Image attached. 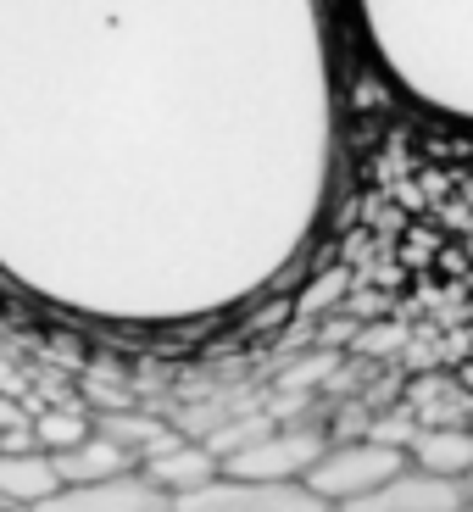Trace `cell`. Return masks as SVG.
I'll use <instances>...</instances> for the list:
<instances>
[{"label": "cell", "mask_w": 473, "mask_h": 512, "mask_svg": "<svg viewBox=\"0 0 473 512\" xmlns=\"http://www.w3.org/2000/svg\"><path fill=\"white\" fill-rule=\"evenodd\" d=\"M357 28L401 101L473 128V0H357Z\"/></svg>", "instance_id": "1"}, {"label": "cell", "mask_w": 473, "mask_h": 512, "mask_svg": "<svg viewBox=\"0 0 473 512\" xmlns=\"http://www.w3.org/2000/svg\"><path fill=\"white\" fill-rule=\"evenodd\" d=\"M407 468H412V457L401 446H390V440H346V446H329L312 462L307 485L340 512V507H351V501L384 490L390 479H401Z\"/></svg>", "instance_id": "2"}, {"label": "cell", "mask_w": 473, "mask_h": 512, "mask_svg": "<svg viewBox=\"0 0 473 512\" xmlns=\"http://www.w3.org/2000/svg\"><path fill=\"white\" fill-rule=\"evenodd\" d=\"M173 512H334L307 479H234L218 474L195 496L173 501Z\"/></svg>", "instance_id": "3"}, {"label": "cell", "mask_w": 473, "mask_h": 512, "mask_svg": "<svg viewBox=\"0 0 473 512\" xmlns=\"http://www.w3.org/2000/svg\"><path fill=\"white\" fill-rule=\"evenodd\" d=\"M34 512H173V496L145 468H134V474L101 479V485H62Z\"/></svg>", "instance_id": "4"}, {"label": "cell", "mask_w": 473, "mask_h": 512, "mask_svg": "<svg viewBox=\"0 0 473 512\" xmlns=\"http://www.w3.org/2000/svg\"><path fill=\"white\" fill-rule=\"evenodd\" d=\"M323 451L329 446L312 429H279V435L251 440L234 457H223V474H234V479H307Z\"/></svg>", "instance_id": "5"}, {"label": "cell", "mask_w": 473, "mask_h": 512, "mask_svg": "<svg viewBox=\"0 0 473 512\" xmlns=\"http://www.w3.org/2000/svg\"><path fill=\"white\" fill-rule=\"evenodd\" d=\"M340 512H473L462 479H440V474H423V468H407L401 479H390L384 490L351 501Z\"/></svg>", "instance_id": "6"}, {"label": "cell", "mask_w": 473, "mask_h": 512, "mask_svg": "<svg viewBox=\"0 0 473 512\" xmlns=\"http://www.w3.org/2000/svg\"><path fill=\"white\" fill-rule=\"evenodd\" d=\"M62 490L51 451H0V512H34Z\"/></svg>", "instance_id": "7"}, {"label": "cell", "mask_w": 473, "mask_h": 512, "mask_svg": "<svg viewBox=\"0 0 473 512\" xmlns=\"http://www.w3.org/2000/svg\"><path fill=\"white\" fill-rule=\"evenodd\" d=\"M140 468H145V474H151L173 501L195 496L201 485H212V479L223 474V462L212 457V451H206V446H184V440H167V446H156L151 457L140 462Z\"/></svg>", "instance_id": "8"}, {"label": "cell", "mask_w": 473, "mask_h": 512, "mask_svg": "<svg viewBox=\"0 0 473 512\" xmlns=\"http://www.w3.org/2000/svg\"><path fill=\"white\" fill-rule=\"evenodd\" d=\"M56 468H62V485H101V479L134 474L140 462L128 457V451L117 446V440H106V435H90L84 446L62 451V457H56Z\"/></svg>", "instance_id": "9"}, {"label": "cell", "mask_w": 473, "mask_h": 512, "mask_svg": "<svg viewBox=\"0 0 473 512\" xmlns=\"http://www.w3.org/2000/svg\"><path fill=\"white\" fill-rule=\"evenodd\" d=\"M412 468L440 479H468L473 474V435L468 429H423L412 435Z\"/></svg>", "instance_id": "10"}, {"label": "cell", "mask_w": 473, "mask_h": 512, "mask_svg": "<svg viewBox=\"0 0 473 512\" xmlns=\"http://www.w3.org/2000/svg\"><path fill=\"white\" fill-rule=\"evenodd\" d=\"M90 435H95V423L84 418L78 407H51V412H34V440H39V451H51V457H62V451L84 446Z\"/></svg>", "instance_id": "11"}, {"label": "cell", "mask_w": 473, "mask_h": 512, "mask_svg": "<svg viewBox=\"0 0 473 512\" xmlns=\"http://www.w3.org/2000/svg\"><path fill=\"white\" fill-rule=\"evenodd\" d=\"M28 412H23V401H12V396H0V440L6 435H17V429H28Z\"/></svg>", "instance_id": "12"}, {"label": "cell", "mask_w": 473, "mask_h": 512, "mask_svg": "<svg viewBox=\"0 0 473 512\" xmlns=\"http://www.w3.org/2000/svg\"><path fill=\"white\" fill-rule=\"evenodd\" d=\"M462 490H468V501H473V474H468V479H462Z\"/></svg>", "instance_id": "13"}]
</instances>
